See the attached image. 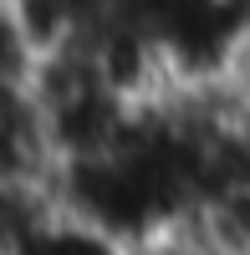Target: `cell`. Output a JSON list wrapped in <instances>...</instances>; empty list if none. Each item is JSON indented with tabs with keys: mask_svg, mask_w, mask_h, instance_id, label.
<instances>
[{
	"mask_svg": "<svg viewBox=\"0 0 250 255\" xmlns=\"http://www.w3.org/2000/svg\"><path fill=\"white\" fill-rule=\"evenodd\" d=\"M128 245L113 240L108 230L87 225L82 215H72V209L61 204H41L36 215L15 230V240L5 255H123Z\"/></svg>",
	"mask_w": 250,
	"mask_h": 255,
	"instance_id": "1",
	"label": "cell"
}]
</instances>
